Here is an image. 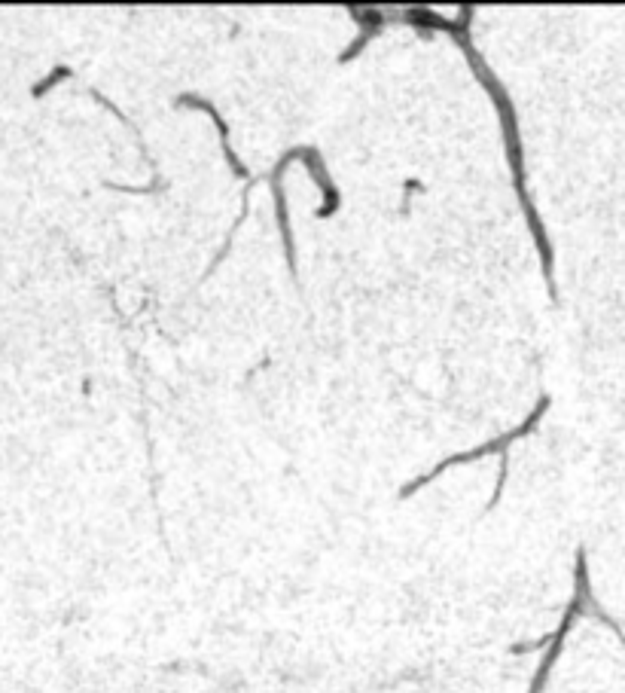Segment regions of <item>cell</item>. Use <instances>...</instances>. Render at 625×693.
Segmentation results:
<instances>
[{
    "mask_svg": "<svg viewBox=\"0 0 625 693\" xmlns=\"http://www.w3.org/2000/svg\"><path fill=\"white\" fill-rule=\"evenodd\" d=\"M302 162H305V168L311 171V175H315V181H318V187L324 193V205H321L318 217L330 220L342 205V196H339V190H336V184L330 178V171H327V165H324V159H321V153L315 147H302Z\"/></svg>",
    "mask_w": 625,
    "mask_h": 693,
    "instance_id": "6",
    "label": "cell"
},
{
    "mask_svg": "<svg viewBox=\"0 0 625 693\" xmlns=\"http://www.w3.org/2000/svg\"><path fill=\"white\" fill-rule=\"evenodd\" d=\"M65 77H71V71L61 65V68H55V74L49 77V80H43V83H37V89H34V95H43V92H49V86L52 83H58V80H65Z\"/></svg>",
    "mask_w": 625,
    "mask_h": 693,
    "instance_id": "7",
    "label": "cell"
},
{
    "mask_svg": "<svg viewBox=\"0 0 625 693\" xmlns=\"http://www.w3.org/2000/svg\"><path fill=\"white\" fill-rule=\"evenodd\" d=\"M470 25H473V7H461V16L458 19H449L446 25V34H452V40L464 49L467 62L476 74V80L482 83V89L491 95L494 107H497V117H500V129H504V147H507V162L513 168V187H516V196L522 202V211H525V220L531 226V236L537 242V251H540V263H543V278H546V287H549V297L558 300V287H555V275H552V245H549V236L543 229V220L528 196V181H525V147H522V138H519V117H516V107L504 89V83H500L491 68L485 65V59L479 55V49L473 46L470 40Z\"/></svg>",
    "mask_w": 625,
    "mask_h": 693,
    "instance_id": "1",
    "label": "cell"
},
{
    "mask_svg": "<svg viewBox=\"0 0 625 693\" xmlns=\"http://www.w3.org/2000/svg\"><path fill=\"white\" fill-rule=\"evenodd\" d=\"M549 403H552V397L549 394H540V400H537V407L531 410V416L519 425V428H513V431H507V434H497L494 440H488V443H482V446H473V449H467V452H458V455H449V458H443L440 465H433L427 474H421V477H415V480H409L400 492H397V498L400 501H406V498H412V495H418L424 486H430L436 477H443L449 468H455V465H470V461H476V458H485V455H500V471H497V486H494V495H491V501L485 504V513H491L497 504H500V498H504V489H507V474H510V446L516 443V440H522V437H528L537 425H540V419L546 416V410H549Z\"/></svg>",
    "mask_w": 625,
    "mask_h": 693,
    "instance_id": "2",
    "label": "cell"
},
{
    "mask_svg": "<svg viewBox=\"0 0 625 693\" xmlns=\"http://www.w3.org/2000/svg\"><path fill=\"white\" fill-rule=\"evenodd\" d=\"M302 147H305V144H299V147L287 150V153L278 159V165L272 168V175H269V184H272V196H275V220H278V233H281V245H284V257H287V266H290V275H293V281H299V269H296L293 226H290V214H287V196H284V187H281V181H284V171H287V165H290V162H296V159H302Z\"/></svg>",
    "mask_w": 625,
    "mask_h": 693,
    "instance_id": "4",
    "label": "cell"
},
{
    "mask_svg": "<svg viewBox=\"0 0 625 693\" xmlns=\"http://www.w3.org/2000/svg\"><path fill=\"white\" fill-rule=\"evenodd\" d=\"M574 577H577L574 599H571V605H568L565 617H561V623L555 626V632L543 635L540 642L516 645V648H513V654H525V651L546 648V654H543V660H540V666H537V672H534V678H531L528 693H543V690H546L549 672H552V666H555V663H558V657H561V648H565L568 632L574 629L577 617H583V614H586V602H589V596H592V587H589V568H586V550H583V547L577 550V568H574Z\"/></svg>",
    "mask_w": 625,
    "mask_h": 693,
    "instance_id": "3",
    "label": "cell"
},
{
    "mask_svg": "<svg viewBox=\"0 0 625 693\" xmlns=\"http://www.w3.org/2000/svg\"><path fill=\"white\" fill-rule=\"evenodd\" d=\"M174 107H190V110H205L208 117H211V123L217 126V132H220V147H223V156L229 159V168H232V175L238 178V181H244V184H250L254 178H250V171H247V165L235 156V150H232V141H229V123L223 120V113L205 98V95H177L174 98Z\"/></svg>",
    "mask_w": 625,
    "mask_h": 693,
    "instance_id": "5",
    "label": "cell"
}]
</instances>
